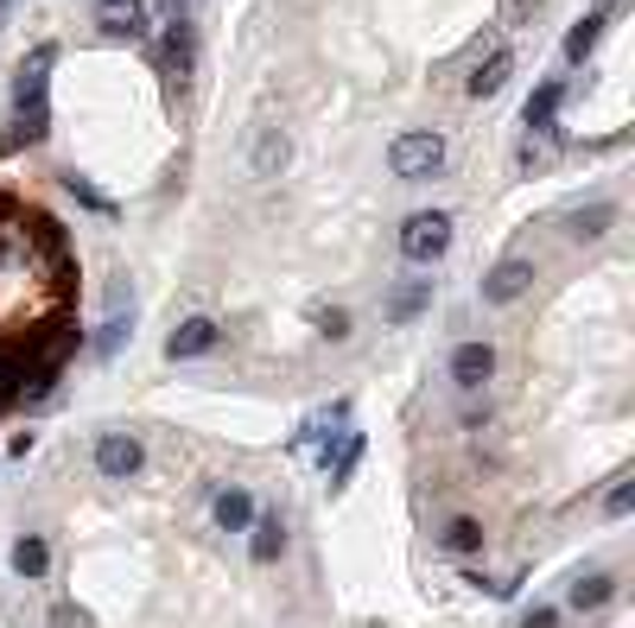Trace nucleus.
<instances>
[{
  "mask_svg": "<svg viewBox=\"0 0 635 628\" xmlns=\"http://www.w3.org/2000/svg\"><path fill=\"white\" fill-rule=\"evenodd\" d=\"M610 222H616V210H610V204H591V210H578V217H572V235H578V242H598Z\"/></svg>",
  "mask_w": 635,
  "mask_h": 628,
  "instance_id": "nucleus-22",
  "label": "nucleus"
},
{
  "mask_svg": "<svg viewBox=\"0 0 635 628\" xmlns=\"http://www.w3.org/2000/svg\"><path fill=\"white\" fill-rule=\"evenodd\" d=\"M286 134H280V127H267V134H255V147H248V172H255V178H273V172H280V165H286Z\"/></svg>",
  "mask_w": 635,
  "mask_h": 628,
  "instance_id": "nucleus-11",
  "label": "nucleus"
},
{
  "mask_svg": "<svg viewBox=\"0 0 635 628\" xmlns=\"http://www.w3.org/2000/svg\"><path fill=\"white\" fill-rule=\"evenodd\" d=\"M51 628H89V616H83L76 603H58V609H51Z\"/></svg>",
  "mask_w": 635,
  "mask_h": 628,
  "instance_id": "nucleus-28",
  "label": "nucleus"
},
{
  "mask_svg": "<svg viewBox=\"0 0 635 628\" xmlns=\"http://www.w3.org/2000/svg\"><path fill=\"white\" fill-rule=\"evenodd\" d=\"M210 520H217L223 533H248V527H255V495H248V489H235V482H229V489H217Z\"/></svg>",
  "mask_w": 635,
  "mask_h": 628,
  "instance_id": "nucleus-9",
  "label": "nucleus"
},
{
  "mask_svg": "<svg viewBox=\"0 0 635 628\" xmlns=\"http://www.w3.org/2000/svg\"><path fill=\"white\" fill-rule=\"evenodd\" d=\"M312 324H318L325 336H350V311H337V305H331V311H318Z\"/></svg>",
  "mask_w": 635,
  "mask_h": 628,
  "instance_id": "nucleus-27",
  "label": "nucleus"
},
{
  "mask_svg": "<svg viewBox=\"0 0 635 628\" xmlns=\"http://www.w3.org/2000/svg\"><path fill=\"white\" fill-rule=\"evenodd\" d=\"M445 546H451V553H477V546H484V520L451 515V527H445Z\"/></svg>",
  "mask_w": 635,
  "mask_h": 628,
  "instance_id": "nucleus-20",
  "label": "nucleus"
},
{
  "mask_svg": "<svg viewBox=\"0 0 635 628\" xmlns=\"http://www.w3.org/2000/svg\"><path fill=\"white\" fill-rule=\"evenodd\" d=\"M534 286V260H502L496 273H484V305H515Z\"/></svg>",
  "mask_w": 635,
  "mask_h": 628,
  "instance_id": "nucleus-6",
  "label": "nucleus"
},
{
  "mask_svg": "<svg viewBox=\"0 0 635 628\" xmlns=\"http://www.w3.org/2000/svg\"><path fill=\"white\" fill-rule=\"evenodd\" d=\"M363 464V432H350V439L337 444V451H325V477H331V495L350 482V470Z\"/></svg>",
  "mask_w": 635,
  "mask_h": 628,
  "instance_id": "nucleus-13",
  "label": "nucleus"
},
{
  "mask_svg": "<svg viewBox=\"0 0 635 628\" xmlns=\"http://www.w3.org/2000/svg\"><path fill=\"white\" fill-rule=\"evenodd\" d=\"M445 248H451V217L445 210H413V217L401 222V255H407L413 267H432Z\"/></svg>",
  "mask_w": 635,
  "mask_h": 628,
  "instance_id": "nucleus-3",
  "label": "nucleus"
},
{
  "mask_svg": "<svg viewBox=\"0 0 635 628\" xmlns=\"http://www.w3.org/2000/svg\"><path fill=\"white\" fill-rule=\"evenodd\" d=\"M426 305H432V280H413V286H401V293H394V324L419 318Z\"/></svg>",
  "mask_w": 635,
  "mask_h": 628,
  "instance_id": "nucleus-19",
  "label": "nucleus"
},
{
  "mask_svg": "<svg viewBox=\"0 0 635 628\" xmlns=\"http://www.w3.org/2000/svg\"><path fill=\"white\" fill-rule=\"evenodd\" d=\"M96 20H102V33H114V38H141L147 33V0H102Z\"/></svg>",
  "mask_w": 635,
  "mask_h": 628,
  "instance_id": "nucleus-10",
  "label": "nucleus"
},
{
  "mask_svg": "<svg viewBox=\"0 0 635 628\" xmlns=\"http://www.w3.org/2000/svg\"><path fill=\"white\" fill-rule=\"evenodd\" d=\"M51 64H58V45H38L33 58L20 64V76H13V109H20V134H13V140H45V114H51L45 89H51Z\"/></svg>",
  "mask_w": 635,
  "mask_h": 628,
  "instance_id": "nucleus-1",
  "label": "nucleus"
},
{
  "mask_svg": "<svg viewBox=\"0 0 635 628\" xmlns=\"http://www.w3.org/2000/svg\"><path fill=\"white\" fill-rule=\"evenodd\" d=\"M350 419V401H331V407H318L312 419H305V432H300V444H312V439H325V432H337Z\"/></svg>",
  "mask_w": 635,
  "mask_h": 628,
  "instance_id": "nucleus-21",
  "label": "nucleus"
},
{
  "mask_svg": "<svg viewBox=\"0 0 635 628\" xmlns=\"http://www.w3.org/2000/svg\"><path fill=\"white\" fill-rule=\"evenodd\" d=\"M134 331V324H127V318H109V331L96 336V356H114V349H121V336Z\"/></svg>",
  "mask_w": 635,
  "mask_h": 628,
  "instance_id": "nucleus-25",
  "label": "nucleus"
},
{
  "mask_svg": "<svg viewBox=\"0 0 635 628\" xmlns=\"http://www.w3.org/2000/svg\"><path fill=\"white\" fill-rule=\"evenodd\" d=\"M64 185H71V197H76V204H89L96 217H114V197H102V190L89 185V178H76V172H64Z\"/></svg>",
  "mask_w": 635,
  "mask_h": 628,
  "instance_id": "nucleus-23",
  "label": "nucleus"
},
{
  "mask_svg": "<svg viewBox=\"0 0 635 628\" xmlns=\"http://www.w3.org/2000/svg\"><path fill=\"white\" fill-rule=\"evenodd\" d=\"M509 71H515V51H509V45H489V51H484V64L471 71V83H464V89H471L477 102H489V96H496V89L509 83Z\"/></svg>",
  "mask_w": 635,
  "mask_h": 628,
  "instance_id": "nucleus-8",
  "label": "nucleus"
},
{
  "mask_svg": "<svg viewBox=\"0 0 635 628\" xmlns=\"http://www.w3.org/2000/svg\"><path fill=\"white\" fill-rule=\"evenodd\" d=\"M96 470L102 477H141L147 470V444L134 439V432H102L96 439Z\"/></svg>",
  "mask_w": 635,
  "mask_h": 628,
  "instance_id": "nucleus-4",
  "label": "nucleus"
},
{
  "mask_svg": "<svg viewBox=\"0 0 635 628\" xmlns=\"http://www.w3.org/2000/svg\"><path fill=\"white\" fill-rule=\"evenodd\" d=\"M560 96H565L560 76H547V83L527 96V134H553V109H560Z\"/></svg>",
  "mask_w": 635,
  "mask_h": 628,
  "instance_id": "nucleus-12",
  "label": "nucleus"
},
{
  "mask_svg": "<svg viewBox=\"0 0 635 628\" xmlns=\"http://www.w3.org/2000/svg\"><path fill=\"white\" fill-rule=\"evenodd\" d=\"M502 20H509V26H527V20H540V0H502Z\"/></svg>",
  "mask_w": 635,
  "mask_h": 628,
  "instance_id": "nucleus-26",
  "label": "nucleus"
},
{
  "mask_svg": "<svg viewBox=\"0 0 635 628\" xmlns=\"http://www.w3.org/2000/svg\"><path fill=\"white\" fill-rule=\"evenodd\" d=\"M166 71L179 76V83L191 76V26H185V20H179V26L166 33Z\"/></svg>",
  "mask_w": 635,
  "mask_h": 628,
  "instance_id": "nucleus-18",
  "label": "nucleus"
},
{
  "mask_svg": "<svg viewBox=\"0 0 635 628\" xmlns=\"http://www.w3.org/2000/svg\"><path fill=\"white\" fill-rule=\"evenodd\" d=\"M388 165H394V178H432V172H445V134H432V127L401 134L388 147Z\"/></svg>",
  "mask_w": 635,
  "mask_h": 628,
  "instance_id": "nucleus-2",
  "label": "nucleus"
},
{
  "mask_svg": "<svg viewBox=\"0 0 635 628\" xmlns=\"http://www.w3.org/2000/svg\"><path fill=\"white\" fill-rule=\"evenodd\" d=\"M603 515H610V520L635 515V482H630V477H623V482H616V489H610V495H603Z\"/></svg>",
  "mask_w": 635,
  "mask_h": 628,
  "instance_id": "nucleus-24",
  "label": "nucleus"
},
{
  "mask_svg": "<svg viewBox=\"0 0 635 628\" xmlns=\"http://www.w3.org/2000/svg\"><path fill=\"white\" fill-rule=\"evenodd\" d=\"M610 596H616V578H610V571H591V578L572 584V603H578V609H603Z\"/></svg>",
  "mask_w": 635,
  "mask_h": 628,
  "instance_id": "nucleus-17",
  "label": "nucleus"
},
{
  "mask_svg": "<svg viewBox=\"0 0 635 628\" xmlns=\"http://www.w3.org/2000/svg\"><path fill=\"white\" fill-rule=\"evenodd\" d=\"M280 553H286V527H280V515H261V508H255V565H273Z\"/></svg>",
  "mask_w": 635,
  "mask_h": 628,
  "instance_id": "nucleus-15",
  "label": "nucleus"
},
{
  "mask_svg": "<svg viewBox=\"0 0 635 628\" xmlns=\"http://www.w3.org/2000/svg\"><path fill=\"white\" fill-rule=\"evenodd\" d=\"M13 571H20V578H45V571H51V546H45L38 533H20V540H13Z\"/></svg>",
  "mask_w": 635,
  "mask_h": 628,
  "instance_id": "nucleus-14",
  "label": "nucleus"
},
{
  "mask_svg": "<svg viewBox=\"0 0 635 628\" xmlns=\"http://www.w3.org/2000/svg\"><path fill=\"white\" fill-rule=\"evenodd\" d=\"M489 374H496V349L489 343H457L451 349V381L457 387H484Z\"/></svg>",
  "mask_w": 635,
  "mask_h": 628,
  "instance_id": "nucleus-7",
  "label": "nucleus"
},
{
  "mask_svg": "<svg viewBox=\"0 0 635 628\" xmlns=\"http://www.w3.org/2000/svg\"><path fill=\"white\" fill-rule=\"evenodd\" d=\"M603 26H610V20H603V13H591V20H578V26H572V33H565V64H585V58H591V51H598Z\"/></svg>",
  "mask_w": 635,
  "mask_h": 628,
  "instance_id": "nucleus-16",
  "label": "nucleus"
},
{
  "mask_svg": "<svg viewBox=\"0 0 635 628\" xmlns=\"http://www.w3.org/2000/svg\"><path fill=\"white\" fill-rule=\"evenodd\" d=\"M522 628H560V609H534V616H522Z\"/></svg>",
  "mask_w": 635,
  "mask_h": 628,
  "instance_id": "nucleus-29",
  "label": "nucleus"
},
{
  "mask_svg": "<svg viewBox=\"0 0 635 628\" xmlns=\"http://www.w3.org/2000/svg\"><path fill=\"white\" fill-rule=\"evenodd\" d=\"M217 343H223V324H217V318H185L179 331L166 336V356L185 362V356H204V349H217Z\"/></svg>",
  "mask_w": 635,
  "mask_h": 628,
  "instance_id": "nucleus-5",
  "label": "nucleus"
}]
</instances>
